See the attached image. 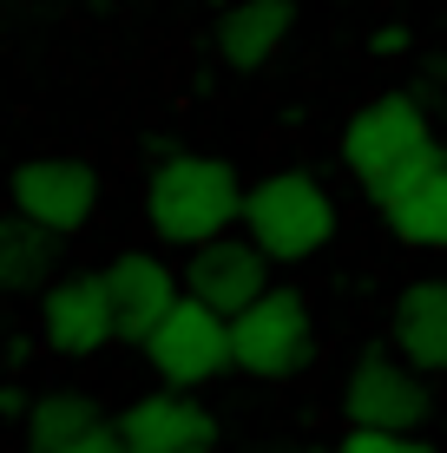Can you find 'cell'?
Returning <instances> with one entry per match:
<instances>
[{
  "instance_id": "cell-16",
  "label": "cell",
  "mask_w": 447,
  "mask_h": 453,
  "mask_svg": "<svg viewBox=\"0 0 447 453\" xmlns=\"http://www.w3.org/2000/svg\"><path fill=\"white\" fill-rule=\"evenodd\" d=\"M381 217H389V230L408 250H447V165L428 171V178L414 184L408 197H395Z\"/></svg>"
},
{
  "instance_id": "cell-8",
  "label": "cell",
  "mask_w": 447,
  "mask_h": 453,
  "mask_svg": "<svg viewBox=\"0 0 447 453\" xmlns=\"http://www.w3.org/2000/svg\"><path fill=\"white\" fill-rule=\"evenodd\" d=\"M276 283H270V257L257 250L250 237H218L204 250H184V296H197L204 309H218V316L237 322L250 303H264Z\"/></svg>"
},
{
  "instance_id": "cell-17",
  "label": "cell",
  "mask_w": 447,
  "mask_h": 453,
  "mask_svg": "<svg viewBox=\"0 0 447 453\" xmlns=\"http://www.w3.org/2000/svg\"><path fill=\"white\" fill-rule=\"evenodd\" d=\"M343 453H435L414 434H375V427H349L343 434Z\"/></svg>"
},
{
  "instance_id": "cell-7",
  "label": "cell",
  "mask_w": 447,
  "mask_h": 453,
  "mask_svg": "<svg viewBox=\"0 0 447 453\" xmlns=\"http://www.w3.org/2000/svg\"><path fill=\"white\" fill-rule=\"evenodd\" d=\"M34 329H40V349L66 355V362H86L105 342H119V316H112V296H105V276L99 270L59 276V283L40 296Z\"/></svg>"
},
{
  "instance_id": "cell-13",
  "label": "cell",
  "mask_w": 447,
  "mask_h": 453,
  "mask_svg": "<svg viewBox=\"0 0 447 453\" xmlns=\"http://www.w3.org/2000/svg\"><path fill=\"white\" fill-rule=\"evenodd\" d=\"M389 342L421 374H447V276H414L389 309Z\"/></svg>"
},
{
  "instance_id": "cell-15",
  "label": "cell",
  "mask_w": 447,
  "mask_h": 453,
  "mask_svg": "<svg viewBox=\"0 0 447 453\" xmlns=\"http://www.w3.org/2000/svg\"><path fill=\"white\" fill-rule=\"evenodd\" d=\"M99 401L86 395V388H40L34 395V408H27L20 420V434H27V447L34 453H59V447H73L86 427H99Z\"/></svg>"
},
{
  "instance_id": "cell-19",
  "label": "cell",
  "mask_w": 447,
  "mask_h": 453,
  "mask_svg": "<svg viewBox=\"0 0 447 453\" xmlns=\"http://www.w3.org/2000/svg\"><path fill=\"white\" fill-rule=\"evenodd\" d=\"M368 53H375V59H402L408 53V27H375V34H368Z\"/></svg>"
},
{
  "instance_id": "cell-3",
  "label": "cell",
  "mask_w": 447,
  "mask_h": 453,
  "mask_svg": "<svg viewBox=\"0 0 447 453\" xmlns=\"http://www.w3.org/2000/svg\"><path fill=\"white\" fill-rule=\"evenodd\" d=\"M243 237L270 263H303L335 237V197L316 171H264L243 197Z\"/></svg>"
},
{
  "instance_id": "cell-1",
  "label": "cell",
  "mask_w": 447,
  "mask_h": 453,
  "mask_svg": "<svg viewBox=\"0 0 447 453\" xmlns=\"http://www.w3.org/2000/svg\"><path fill=\"white\" fill-rule=\"evenodd\" d=\"M335 151H343V171L381 211H389L395 197H408L428 171L447 165L435 125H428V105L414 99V92H375V99H362L356 112H349L343 138H335Z\"/></svg>"
},
{
  "instance_id": "cell-6",
  "label": "cell",
  "mask_w": 447,
  "mask_h": 453,
  "mask_svg": "<svg viewBox=\"0 0 447 453\" xmlns=\"http://www.w3.org/2000/svg\"><path fill=\"white\" fill-rule=\"evenodd\" d=\"M138 349H145L158 388H191V395H197V388H211L224 368H237V349H230V316L204 309L197 296H184V303H178L145 342H138Z\"/></svg>"
},
{
  "instance_id": "cell-12",
  "label": "cell",
  "mask_w": 447,
  "mask_h": 453,
  "mask_svg": "<svg viewBox=\"0 0 447 453\" xmlns=\"http://www.w3.org/2000/svg\"><path fill=\"white\" fill-rule=\"evenodd\" d=\"M289 27H297V0H230L218 7V59L230 73H264L283 53Z\"/></svg>"
},
{
  "instance_id": "cell-2",
  "label": "cell",
  "mask_w": 447,
  "mask_h": 453,
  "mask_svg": "<svg viewBox=\"0 0 447 453\" xmlns=\"http://www.w3.org/2000/svg\"><path fill=\"white\" fill-rule=\"evenodd\" d=\"M243 197H250V184L237 178L230 158L165 151L145 178V224L172 250H204L230 230H243Z\"/></svg>"
},
{
  "instance_id": "cell-18",
  "label": "cell",
  "mask_w": 447,
  "mask_h": 453,
  "mask_svg": "<svg viewBox=\"0 0 447 453\" xmlns=\"http://www.w3.org/2000/svg\"><path fill=\"white\" fill-rule=\"evenodd\" d=\"M59 453H132L126 447V434H119V420H99V427H86L73 447H59Z\"/></svg>"
},
{
  "instance_id": "cell-9",
  "label": "cell",
  "mask_w": 447,
  "mask_h": 453,
  "mask_svg": "<svg viewBox=\"0 0 447 453\" xmlns=\"http://www.w3.org/2000/svg\"><path fill=\"white\" fill-rule=\"evenodd\" d=\"M13 211L59 230V237H73L99 211V171L86 158H27L13 171Z\"/></svg>"
},
{
  "instance_id": "cell-14",
  "label": "cell",
  "mask_w": 447,
  "mask_h": 453,
  "mask_svg": "<svg viewBox=\"0 0 447 453\" xmlns=\"http://www.w3.org/2000/svg\"><path fill=\"white\" fill-rule=\"evenodd\" d=\"M59 230L34 224V217H0V289L13 296H46L59 283Z\"/></svg>"
},
{
  "instance_id": "cell-11",
  "label": "cell",
  "mask_w": 447,
  "mask_h": 453,
  "mask_svg": "<svg viewBox=\"0 0 447 453\" xmlns=\"http://www.w3.org/2000/svg\"><path fill=\"white\" fill-rule=\"evenodd\" d=\"M132 453H211L218 447V414L191 395V388H151L119 414Z\"/></svg>"
},
{
  "instance_id": "cell-10",
  "label": "cell",
  "mask_w": 447,
  "mask_h": 453,
  "mask_svg": "<svg viewBox=\"0 0 447 453\" xmlns=\"http://www.w3.org/2000/svg\"><path fill=\"white\" fill-rule=\"evenodd\" d=\"M99 276H105V296H112V316H119V342H145L184 303V270H172L158 250H119Z\"/></svg>"
},
{
  "instance_id": "cell-4",
  "label": "cell",
  "mask_w": 447,
  "mask_h": 453,
  "mask_svg": "<svg viewBox=\"0 0 447 453\" xmlns=\"http://www.w3.org/2000/svg\"><path fill=\"white\" fill-rule=\"evenodd\" d=\"M428 408V374L408 362L402 349H362L343 374V420L349 427H375V434H421Z\"/></svg>"
},
{
  "instance_id": "cell-5",
  "label": "cell",
  "mask_w": 447,
  "mask_h": 453,
  "mask_svg": "<svg viewBox=\"0 0 447 453\" xmlns=\"http://www.w3.org/2000/svg\"><path fill=\"white\" fill-rule=\"evenodd\" d=\"M230 349H237V368L257 374V381H297L303 368L316 362V316L297 289L276 283L264 303H250L237 322H230Z\"/></svg>"
},
{
  "instance_id": "cell-21",
  "label": "cell",
  "mask_w": 447,
  "mask_h": 453,
  "mask_svg": "<svg viewBox=\"0 0 447 453\" xmlns=\"http://www.w3.org/2000/svg\"><path fill=\"white\" fill-rule=\"evenodd\" d=\"M211 7H230V0H211Z\"/></svg>"
},
{
  "instance_id": "cell-20",
  "label": "cell",
  "mask_w": 447,
  "mask_h": 453,
  "mask_svg": "<svg viewBox=\"0 0 447 453\" xmlns=\"http://www.w3.org/2000/svg\"><path fill=\"white\" fill-rule=\"evenodd\" d=\"M303 453H343V447H303Z\"/></svg>"
}]
</instances>
